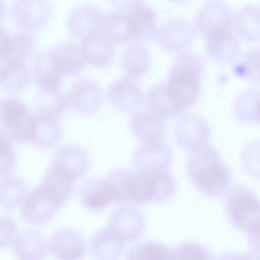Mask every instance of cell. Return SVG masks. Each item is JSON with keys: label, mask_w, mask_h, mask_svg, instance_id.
<instances>
[{"label": "cell", "mask_w": 260, "mask_h": 260, "mask_svg": "<svg viewBox=\"0 0 260 260\" xmlns=\"http://www.w3.org/2000/svg\"><path fill=\"white\" fill-rule=\"evenodd\" d=\"M186 170L192 183L207 196H221L231 186L230 170L223 164L217 150L208 143L190 151Z\"/></svg>", "instance_id": "1"}, {"label": "cell", "mask_w": 260, "mask_h": 260, "mask_svg": "<svg viewBox=\"0 0 260 260\" xmlns=\"http://www.w3.org/2000/svg\"><path fill=\"white\" fill-rule=\"evenodd\" d=\"M225 194V209L229 219L246 233L252 248L259 251L258 199L252 190L241 185L231 186Z\"/></svg>", "instance_id": "2"}, {"label": "cell", "mask_w": 260, "mask_h": 260, "mask_svg": "<svg viewBox=\"0 0 260 260\" xmlns=\"http://www.w3.org/2000/svg\"><path fill=\"white\" fill-rule=\"evenodd\" d=\"M175 189L174 180L168 170L131 171L129 178V202L137 205L164 202L173 196Z\"/></svg>", "instance_id": "3"}, {"label": "cell", "mask_w": 260, "mask_h": 260, "mask_svg": "<svg viewBox=\"0 0 260 260\" xmlns=\"http://www.w3.org/2000/svg\"><path fill=\"white\" fill-rule=\"evenodd\" d=\"M35 119L20 101L12 98L0 101V121L15 140L31 141Z\"/></svg>", "instance_id": "4"}, {"label": "cell", "mask_w": 260, "mask_h": 260, "mask_svg": "<svg viewBox=\"0 0 260 260\" xmlns=\"http://www.w3.org/2000/svg\"><path fill=\"white\" fill-rule=\"evenodd\" d=\"M173 158L170 147L161 140L144 142L133 153L132 162L136 171L151 172L168 170Z\"/></svg>", "instance_id": "5"}, {"label": "cell", "mask_w": 260, "mask_h": 260, "mask_svg": "<svg viewBox=\"0 0 260 260\" xmlns=\"http://www.w3.org/2000/svg\"><path fill=\"white\" fill-rule=\"evenodd\" d=\"M234 15L231 7L219 1H210L200 9L196 24L201 33L205 37L232 29Z\"/></svg>", "instance_id": "6"}, {"label": "cell", "mask_w": 260, "mask_h": 260, "mask_svg": "<svg viewBox=\"0 0 260 260\" xmlns=\"http://www.w3.org/2000/svg\"><path fill=\"white\" fill-rule=\"evenodd\" d=\"M203 62L197 54L184 53L173 61L168 81L187 88H201Z\"/></svg>", "instance_id": "7"}, {"label": "cell", "mask_w": 260, "mask_h": 260, "mask_svg": "<svg viewBox=\"0 0 260 260\" xmlns=\"http://www.w3.org/2000/svg\"><path fill=\"white\" fill-rule=\"evenodd\" d=\"M174 133L179 145L191 151L207 143L210 131L203 118L196 114H186L177 121Z\"/></svg>", "instance_id": "8"}, {"label": "cell", "mask_w": 260, "mask_h": 260, "mask_svg": "<svg viewBox=\"0 0 260 260\" xmlns=\"http://www.w3.org/2000/svg\"><path fill=\"white\" fill-rule=\"evenodd\" d=\"M108 226L124 242L138 239L145 228V220L141 212L135 208L122 206L111 213Z\"/></svg>", "instance_id": "9"}, {"label": "cell", "mask_w": 260, "mask_h": 260, "mask_svg": "<svg viewBox=\"0 0 260 260\" xmlns=\"http://www.w3.org/2000/svg\"><path fill=\"white\" fill-rule=\"evenodd\" d=\"M132 39L148 40L157 32L156 17L154 10L141 1L125 4Z\"/></svg>", "instance_id": "10"}, {"label": "cell", "mask_w": 260, "mask_h": 260, "mask_svg": "<svg viewBox=\"0 0 260 260\" xmlns=\"http://www.w3.org/2000/svg\"><path fill=\"white\" fill-rule=\"evenodd\" d=\"M59 207L39 186L26 196L21 204V214L29 223L39 225L49 220Z\"/></svg>", "instance_id": "11"}, {"label": "cell", "mask_w": 260, "mask_h": 260, "mask_svg": "<svg viewBox=\"0 0 260 260\" xmlns=\"http://www.w3.org/2000/svg\"><path fill=\"white\" fill-rule=\"evenodd\" d=\"M49 250L58 260H81L85 252L82 236L75 230L63 228L48 241Z\"/></svg>", "instance_id": "12"}, {"label": "cell", "mask_w": 260, "mask_h": 260, "mask_svg": "<svg viewBox=\"0 0 260 260\" xmlns=\"http://www.w3.org/2000/svg\"><path fill=\"white\" fill-rule=\"evenodd\" d=\"M105 15L94 6L81 5L69 15V29L73 34L82 38L91 34L102 32Z\"/></svg>", "instance_id": "13"}, {"label": "cell", "mask_w": 260, "mask_h": 260, "mask_svg": "<svg viewBox=\"0 0 260 260\" xmlns=\"http://www.w3.org/2000/svg\"><path fill=\"white\" fill-rule=\"evenodd\" d=\"M108 96L113 106L124 112L136 110L144 100L142 89L129 77L121 78L113 82L108 89Z\"/></svg>", "instance_id": "14"}, {"label": "cell", "mask_w": 260, "mask_h": 260, "mask_svg": "<svg viewBox=\"0 0 260 260\" xmlns=\"http://www.w3.org/2000/svg\"><path fill=\"white\" fill-rule=\"evenodd\" d=\"M12 246L17 260H43L49 251L48 241L35 230L18 233Z\"/></svg>", "instance_id": "15"}, {"label": "cell", "mask_w": 260, "mask_h": 260, "mask_svg": "<svg viewBox=\"0 0 260 260\" xmlns=\"http://www.w3.org/2000/svg\"><path fill=\"white\" fill-rule=\"evenodd\" d=\"M206 39L208 55L216 62L229 63L236 58L239 52V40L232 29L212 34Z\"/></svg>", "instance_id": "16"}, {"label": "cell", "mask_w": 260, "mask_h": 260, "mask_svg": "<svg viewBox=\"0 0 260 260\" xmlns=\"http://www.w3.org/2000/svg\"><path fill=\"white\" fill-rule=\"evenodd\" d=\"M160 45L170 50H179L186 47L191 42L193 31L186 20L178 18L171 19L157 30Z\"/></svg>", "instance_id": "17"}, {"label": "cell", "mask_w": 260, "mask_h": 260, "mask_svg": "<svg viewBox=\"0 0 260 260\" xmlns=\"http://www.w3.org/2000/svg\"><path fill=\"white\" fill-rule=\"evenodd\" d=\"M68 99L69 103L80 112L90 113L101 105L102 90L96 82L88 79L81 80L72 86Z\"/></svg>", "instance_id": "18"}, {"label": "cell", "mask_w": 260, "mask_h": 260, "mask_svg": "<svg viewBox=\"0 0 260 260\" xmlns=\"http://www.w3.org/2000/svg\"><path fill=\"white\" fill-rule=\"evenodd\" d=\"M89 165L88 156L82 148L75 145H69L58 151L52 167L74 180L86 172Z\"/></svg>", "instance_id": "19"}, {"label": "cell", "mask_w": 260, "mask_h": 260, "mask_svg": "<svg viewBox=\"0 0 260 260\" xmlns=\"http://www.w3.org/2000/svg\"><path fill=\"white\" fill-rule=\"evenodd\" d=\"M131 127L144 142L161 140L166 132L164 119L149 109L137 111L132 117Z\"/></svg>", "instance_id": "20"}, {"label": "cell", "mask_w": 260, "mask_h": 260, "mask_svg": "<svg viewBox=\"0 0 260 260\" xmlns=\"http://www.w3.org/2000/svg\"><path fill=\"white\" fill-rule=\"evenodd\" d=\"M80 49L85 61L98 66L108 63L114 54L110 39L102 32L83 37Z\"/></svg>", "instance_id": "21"}, {"label": "cell", "mask_w": 260, "mask_h": 260, "mask_svg": "<svg viewBox=\"0 0 260 260\" xmlns=\"http://www.w3.org/2000/svg\"><path fill=\"white\" fill-rule=\"evenodd\" d=\"M53 64L62 76L76 73L85 64L81 49L70 42H62L49 50Z\"/></svg>", "instance_id": "22"}, {"label": "cell", "mask_w": 260, "mask_h": 260, "mask_svg": "<svg viewBox=\"0 0 260 260\" xmlns=\"http://www.w3.org/2000/svg\"><path fill=\"white\" fill-rule=\"evenodd\" d=\"M124 242L109 227L97 231L91 240V250L96 260H117Z\"/></svg>", "instance_id": "23"}, {"label": "cell", "mask_w": 260, "mask_h": 260, "mask_svg": "<svg viewBox=\"0 0 260 260\" xmlns=\"http://www.w3.org/2000/svg\"><path fill=\"white\" fill-rule=\"evenodd\" d=\"M15 10L16 20L27 28L41 27L49 16V7L44 2L21 1L16 4Z\"/></svg>", "instance_id": "24"}, {"label": "cell", "mask_w": 260, "mask_h": 260, "mask_svg": "<svg viewBox=\"0 0 260 260\" xmlns=\"http://www.w3.org/2000/svg\"><path fill=\"white\" fill-rule=\"evenodd\" d=\"M80 196L84 205L92 210L103 209L112 201L105 179H94L86 182L80 188Z\"/></svg>", "instance_id": "25"}, {"label": "cell", "mask_w": 260, "mask_h": 260, "mask_svg": "<svg viewBox=\"0 0 260 260\" xmlns=\"http://www.w3.org/2000/svg\"><path fill=\"white\" fill-rule=\"evenodd\" d=\"M73 181L65 174L52 167L40 186L60 206L71 193Z\"/></svg>", "instance_id": "26"}, {"label": "cell", "mask_w": 260, "mask_h": 260, "mask_svg": "<svg viewBox=\"0 0 260 260\" xmlns=\"http://www.w3.org/2000/svg\"><path fill=\"white\" fill-rule=\"evenodd\" d=\"M234 23L239 34L248 40L259 37V9L254 5L239 8L234 15Z\"/></svg>", "instance_id": "27"}, {"label": "cell", "mask_w": 260, "mask_h": 260, "mask_svg": "<svg viewBox=\"0 0 260 260\" xmlns=\"http://www.w3.org/2000/svg\"><path fill=\"white\" fill-rule=\"evenodd\" d=\"M259 91L255 88H247L241 92L233 104L234 112L241 121H259Z\"/></svg>", "instance_id": "28"}, {"label": "cell", "mask_w": 260, "mask_h": 260, "mask_svg": "<svg viewBox=\"0 0 260 260\" xmlns=\"http://www.w3.org/2000/svg\"><path fill=\"white\" fill-rule=\"evenodd\" d=\"M125 260H175V251L162 243L145 241L134 246Z\"/></svg>", "instance_id": "29"}, {"label": "cell", "mask_w": 260, "mask_h": 260, "mask_svg": "<svg viewBox=\"0 0 260 260\" xmlns=\"http://www.w3.org/2000/svg\"><path fill=\"white\" fill-rule=\"evenodd\" d=\"M60 135V128L55 119L36 115L31 142L40 147L49 148L57 142Z\"/></svg>", "instance_id": "30"}, {"label": "cell", "mask_w": 260, "mask_h": 260, "mask_svg": "<svg viewBox=\"0 0 260 260\" xmlns=\"http://www.w3.org/2000/svg\"><path fill=\"white\" fill-rule=\"evenodd\" d=\"M103 30L110 39L118 41L132 39L125 5L105 15Z\"/></svg>", "instance_id": "31"}, {"label": "cell", "mask_w": 260, "mask_h": 260, "mask_svg": "<svg viewBox=\"0 0 260 260\" xmlns=\"http://www.w3.org/2000/svg\"><path fill=\"white\" fill-rule=\"evenodd\" d=\"M123 68L128 77L135 79L146 72L149 64V56L142 45L134 44L125 50L122 58Z\"/></svg>", "instance_id": "32"}, {"label": "cell", "mask_w": 260, "mask_h": 260, "mask_svg": "<svg viewBox=\"0 0 260 260\" xmlns=\"http://www.w3.org/2000/svg\"><path fill=\"white\" fill-rule=\"evenodd\" d=\"M35 74L42 89L59 88L62 76L56 70L49 51L38 57L35 64Z\"/></svg>", "instance_id": "33"}, {"label": "cell", "mask_w": 260, "mask_h": 260, "mask_svg": "<svg viewBox=\"0 0 260 260\" xmlns=\"http://www.w3.org/2000/svg\"><path fill=\"white\" fill-rule=\"evenodd\" d=\"M32 46L30 37L27 34L8 36L0 59L6 63L23 62Z\"/></svg>", "instance_id": "34"}, {"label": "cell", "mask_w": 260, "mask_h": 260, "mask_svg": "<svg viewBox=\"0 0 260 260\" xmlns=\"http://www.w3.org/2000/svg\"><path fill=\"white\" fill-rule=\"evenodd\" d=\"M69 104L68 97H66L58 89H43L38 101V115L55 119Z\"/></svg>", "instance_id": "35"}, {"label": "cell", "mask_w": 260, "mask_h": 260, "mask_svg": "<svg viewBox=\"0 0 260 260\" xmlns=\"http://www.w3.org/2000/svg\"><path fill=\"white\" fill-rule=\"evenodd\" d=\"M131 171L116 168L104 178L109 189L112 201L124 204L129 203V178Z\"/></svg>", "instance_id": "36"}, {"label": "cell", "mask_w": 260, "mask_h": 260, "mask_svg": "<svg viewBox=\"0 0 260 260\" xmlns=\"http://www.w3.org/2000/svg\"><path fill=\"white\" fill-rule=\"evenodd\" d=\"M25 193L22 181L15 177L7 178L0 182V204L6 209L15 208L22 204Z\"/></svg>", "instance_id": "37"}, {"label": "cell", "mask_w": 260, "mask_h": 260, "mask_svg": "<svg viewBox=\"0 0 260 260\" xmlns=\"http://www.w3.org/2000/svg\"><path fill=\"white\" fill-rule=\"evenodd\" d=\"M28 73L23 62H9L0 69V83L5 88L16 90L28 81Z\"/></svg>", "instance_id": "38"}, {"label": "cell", "mask_w": 260, "mask_h": 260, "mask_svg": "<svg viewBox=\"0 0 260 260\" xmlns=\"http://www.w3.org/2000/svg\"><path fill=\"white\" fill-rule=\"evenodd\" d=\"M259 57L258 48L249 50L244 56L241 62L235 67V73L255 83H258Z\"/></svg>", "instance_id": "39"}, {"label": "cell", "mask_w": 260, "mask_h": 260, "mask_svg": "<svg viewBox=\"0 0 260 260\" xmlns=\"http://www.w3.org/2000/svg\"><path fill=\"white\" fill-rule=\"evenodd\" d=\"M175 251V260H216L211 252L194 242H185Z\"/></svg>", "instance_id": "40"}, {"label": "cell", "mask_w": 260, "mask_h": 260, "mask_svg": "<svg viewBox=\"0 0 260 260\" xmlns=\"http://www.w3.org/2000/svg\"><path fill=\"white\" fill-rule=\"evenodd\" d=\"M18 233L14 222L7 217H0V248L12 246Z\"/></svg>", "instance_id": "41"}, {"label": "cell", "mask_w": 260, "mask_h": 260, "mask_svg": "<svg viewBox=\"0 0 260 260\" xmlns=\"http://www.w3.org/2000/svg\"><path fill=\"white\" fill-rule=\"evenodd\" d=\"M217 260H259L258 252L253 251L244 254L229 253L221 256Z\"/></svg>", "instance_id": "42"}, {"label": "cell", "mask_w": 260, "mask_h": 260, "mask_svg": "<svg viewBox=\"0 0 260 260\" xmlns=\"http://www.w3.org/2000/svg\"><path fill=\"white\" fill-rule=\"evenodd\" d=\"M8 35L3 28H0V58L3 52Z\"/></svg>", "instance_id": "43"}, {"label": "cell", "mask_w": 260, "mask_h": 260, "mask_svg": "<svg viewBox=\"0 0 260 260\" xmlns=\"http://www.w3.org/2000/svg\"><path fill=\"white\" fill-rule=\"evenodd\" d=\"M3 13V5L0 3V20L1 19V17H2Z\"/></svg>", "instance_id": "44"}]
</instances>
